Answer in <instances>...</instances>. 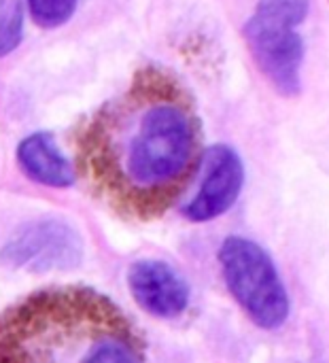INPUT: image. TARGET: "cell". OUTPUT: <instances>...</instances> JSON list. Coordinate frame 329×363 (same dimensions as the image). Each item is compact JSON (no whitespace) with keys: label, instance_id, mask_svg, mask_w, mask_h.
Instances as JSON below:
<instances>
[{"label":"cell","instance_id":"obj_1","mask_svg":"<svg viewBox=\"0 0 329 363\" xmlns=\"http://www.w3.org/2000/svg\"><path fill=\"white\" fill-rule=\"evenodd\" d=\"M202 123L183 83L140 68L81 128L79 168L119 215L155 219L187 189L202 164Z\"/></svg>","mask_w":329,"mask_h":363},{"label":"cell","instance_id":"obj_10","mask_svg":"<svg viewBox=\"0 0 329 363\" xmlns=\"http://www.w3.org/2000/svg\"><path fill=\"white\" fill-rule=\"evenodd\" d=\"M26 6L36 26L53 30L72 19L79 0H26Z\"/></svg>","mask_w":329,"mask_h":363},{"label":"cell","instance_id":"obj_9","mask_svg":"<svg viewBox=\"0 0 329 363\" xmlns=\"http://www.w3.org/2000/svg\"><path fill=\"white\" fill-rule=\"evenodd\" d=\"M23 40V6L19 0H0V57L11 55Z\"/></svg>","mask_w":329,"mask_h":363},{"label":"cell","instance_id":"obj_4","mask_svg":"<svg viewBox=\"0 0 329 363\" xmlns=\"http://www.w3.org/2000/svg\"><path fill=\"white\" fill-rule=\"evenodd\" d=\"M219 264L230 294L253 323L277 330L287 321L289 296L264 247L242 236H230L219 249Z\"/></svg>","mask_w":329,"mask_h":363},{"label":"cell","instance_id":"obj_7","mask_svg":"<svg viewBox=\"0 0 329 363\" xmlns=\"http://www.w3.org/2000/svg\"><path fill=\"white\" fill-rule=\"evenodd\" d=\"M128 287L136 304L160 319H174L189 306L185 279L166 262H134L128 270Z\"/></svg>","mask_w":329,"mask_h":363},{"label":"cell","instance_id":"obj_8","mask_svg":"<svg viewBox=\"0 0 329 363\" xmlns=\"http://www.w3.org/2000/svg\"><path fill=\"white\" fill-rule=\"evenodd\" d=\"M15 160L19 170L38 185L66 189L74 183V166L49 132H32L23 136L15 149Z\"/></svg>","mask_w":329,"mask_h":363},{"label":"cell","instance_id":"obj_3","mask_svg":"<svg viewBox=\"0 0 329 363\" xmlns=\"http://www.w3.org/2000/svg\"><path fill=\"white\" fill-rule=\"evenodd\" d=\"M308 11L311 0H257L242 30L257 70L285 98H296L302 91L306 47L300 26Z\"/></svg>","mask_w":329,"mask_h":363},{"label":"cell","instance_id":"obj_6","mask_svg":"<svg viewBox=\"0 0 329 363\" xmlns=\"http://www.w3.org/2000/svg\"><path fill=\"white\" fill-rule=\"evenodd\" d=\"M198 191L183 206V215L194 223H206L228 213L245 187V162L230 145H213L204 151Z\"/></svg>","mask_w":329,"mask_h":363},{"label":"cell","instance_id":"obj_5","mask_svg":"<svg viewBox=\"0 0 329 363\" xmlns=\"http://www.w3.org/2000/svg\"><path fill=\"white\" fill-rule=\"evenodd\" d=\"M0 259L6 266L30 272L72 270L83 259V240L79 232L62 219H36L19 228L4 242Z\"/></svg>","mask_w":329,"mask_h":363},{"label":"cell","instance_id":"obj_2","mask_svg":"<svg viewBox=\"0 0 329 363\" xmlns=\"http://www.w3.org/2000/svg\"><path fill=\"white\" fill-rule=\"evenodd\" d=\"M126 313L89 287H51L0 315V363H143Z\"/></svg>","mask_w":329,"mask_h":363}]
</instances>
